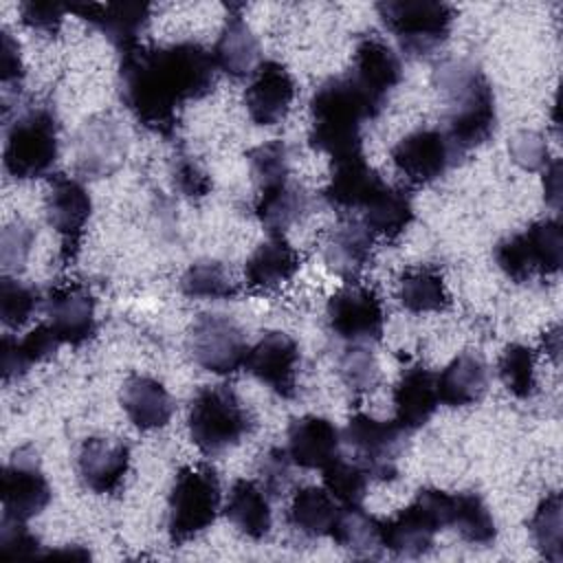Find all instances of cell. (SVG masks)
<instances>
[{"instance_id": "cell-1", "label": "cell", "mask_w": 563, "mask_h": 563, "mask_svg": "<svg viewBox=\"0 0 563 563\" xmlns=\"http://www.w3.org/2000/svg\"><path fill=\"white\" fill-rule=\"evenodd\" d=\"M121 99L139 123L169 134L185 101L207 97L216 84L213 55L198 42L121 51Z\"/></svg>"}, {"instance_id": "cell-2", "label": "cell", "mask_w": 563, "mask_h": 563, "mask_svg": "<svg viewBox=\"0 0 563 563\" xmlns=\"http://www.w3.org/2000/svg\"><path fill=\"white\" fill-rule=\"evenodd\" d=\"M435 88L446 97V128L442 130L455 158L479 147L495 132V95L486 75L471 62L449 59L433 70Z\"/></svg>"}, {"instance_id": "cell-3", "label": "cell", "mask_w": 563, "mask_h": 563, "mask_svg": "<svg viewBox=\"0 0 563 563\" xmlns=\"http://www.w3.org/2000/svg\"><path fill=\"white\" fill-rule=\"evenodd\" d=\"M380 110L356 88L350 75L325 79L310 99L308 141L332 161L358 154L363 143V123Z\"/></svg>"}, {"instance_id": "cell-4", "label": "cell", "mask_w": 563, "mask_h": 563, "mask_svg": "<svg viewBox=\"0 0 563 563\" xmlns=\"http://www.w3.org/2000/svg\"><path fill=\"white\" fill-rule=\"evenodd\" d=\"M187 427L198 451L213 457L249 435L253 431V418L231 387L207 385L191 398Z\"/></svg>"}, {"instance_id": "cell-5", "label": "cell", "mask_w": 563, "mask_h": 563, "mask_svg": "<svg viewBox=\"0 0 563 563\" xmlns=\"http://www.w3.org/2000/svg\"><path fill=\"white\" fill-rule=\"evenodd\" d=\"M453 495L440 488H420L413 501L389 519H380L383 548L394 556L418 559L433 548L438 530L451 521Z\"/></svg>"}, {"instance_id": "cell-6", "label": "cell", "mask_w": 563, "mask_h": 563, "mask_svg": "<svg viewBox=\"0 0 563 563\" xmlns=\"http://www.w3.org/2000/svg\"><path fill=\"white\" fill-rule=\"evenodd\" d=\"M222 501L218 473L207 464L183 466L167 501V532L180 545L205 532L218 517Z\"/></svg>"}, {"instance_id": "cell-7", "label": "cell", "mask_w": 563, "mask_h": 563, "mask_svg": "<svg viewBox=\"0 0 563 563\" xmlns=\"http://www.w3.org/2000/svg\"><path fill=\"white\" fill-rule=\"evenodd\" d=\"M376 11L411 57H427L438 51L446 42L455 18V9L438 0H389L378 2Z\"/></svg>"}, {"instance_id": "cell-8", "label": "cell", "mask_w": 563, "mask_h": 563, "mask_svg": "<svg viewBox=\"0 0 563 563\" xmlns=\"http://www.w3.org/2000/svg\"><path fill=\"white\" fill-rule=\"evenodd\" d=\"M57 121L46 108H31L18 114L4 136V169L18 178H40L57 161Z\"/></svg>"}, {"instance_id": "cell-9", "label": "cell", "mask_w": 563, "mask_h": 563, "mask_svg": "<svg viewBox=\"0 0 563 563\" xmlns=\"http://www.w3.org/2000/svg\"><path fill=\"white\" fill-rule=\"evenodd\" d=\"M495 262L512 282L554 275L563 262V231L559 220H541L508 235L495 246Z\"/></svg>"}, {"instance_id": "cell-10", "label": "cell", "mask_w": 563, "mask_h": 563, "mask_svg": "<svg viewBox=\"0 0 563 563\" xmlns=\"http://www.w3.org/2000/svg\"><path fill=\"white\" fill-rule=\"evenodd\" d=\"M194 361L211 374H235L246 363V334L235 319L220 312H202L189 328L187 336Z\"/></svg>"}, {"instance_id": "cell-11", "label": "cell", "mask_w": 563, "mask_h": 563, "mask_svg": "<svg viewBox=\"0 0 563 563\" xmlns=\"http://www.w3.org/2000/svg\"><path fill=\"white\" fill-rule=\"evenodd\" d=\"M405 429L396 420H376L369 413H354L341 438L369 479L389 482L398 475V457L405 451Z\"/></svg>"}, {"instance_id": "cell-12", "label": "cell", "mask_w": 563, "mask_h": 563, "mask_svg": "<svg viewBox=\"0 0 563 563\" xmlns=\"http://www.w3.org/2000/svg\"><path fill=\"white\" fill-rule=\"evenodd\" d=\"M330 330L350 343H374L383 334L385 310L376 290L356 282L339 288L325 308Z\"/></svg>"}, {"instance_id": "cell-13", "label": "cell", "mask_w": 563, "mask_h": 563, "mask_svg": "<svg viewBox=\"0 0 563 563\" xmlns=\"http://www.w3.org/2000/svg\"><path fill=\"white\" fill-rule=\"evenodd\" d=\"M44 211H46L48 224L62 238L64 260L66 262L73 260L92 211L90 194L77 178L66 174H55L48 178V185H46Z\"/></svg>"}, {"instance_id": "cell-14", "label": "cell", "mask_w": 563, "mask_h": 563, "mask_svg": "<svg viewBox=\"0 0 563 563\" xmlns=\"http://www.w3.org/2000/svg\"><path fill=\"white\" fill-rule=\"evenodd\" d=\"M455 161L446 134L438 128H422L391 147V163L396 172L411 185H429L444 176Z\"/></svg>"}, {"instance_id": "cell-15", "label": "cell", "mask_w": 563, "mask_h": 563, "mask_svg": "<svg viewBox=\"0 0 563 563\" xmlns=\"http://www.w3.org/2000/svg\"><path fill=\"white\" fill-rule=\"evenodd\" d=\"M26 449H20L9 464L2 468L0 477V499L2 517L29 521L40 515L51 501V486L44 473L37 466L35 453L24 455Z\"/></svg>"}, {"instance_id": "cell-16", "label": "cell", "mask_w": 563, "mask_h": 563, "mask_svg": "<svg viewBox=\"0 0 563 563\" xmlns=\"http://www.w3.org/2000/svg\"><path fill=\"white\" fill-rule=\"evenodd\" d=\"M347 75L356 84V88L378 110H383L387 95L398 86L402 77V66L387 42L376 35H365L356 42L352 68Z\"/></svg>"}, {"instance_id": "cell-17", "label": "cell", "mask_w": 563, "mask_h": 563, "mask_svg": "<svg viewBox=\"0 0 563 563\" xmlns=\"http://www.w3.org/2000/svg\"><path fill=\"white\" fill-rule=\"evenodd\" d=\"M385 187V180L365 161L363 152L332 161L330 180L323 187V200L341 216L363 211L369 200Z\"/></svg>"}, {"instance_id": "cell-18", "label": "cell", "mask_w": 563, "mask_h": 563, "mask_svg": "<svg viewBox=\"0 0 563 563\" xmlns=\"http://www.w3.org/2000/svg\"><path fill=\"white\" fill-rule=\"evenodd\" d=\"M299 345L286 332H266L249 347L244 367L282 398H292L297 391Z\"/></svg>"}, {"instance_id": "cell-19", "label": "cell", "mask_w": 563, "mask_h": 563, "mask_svg": "<svg viewBox=\"0 0 563 563\" xmlns=\"http://www.w3.org/2000/svg\"><path fill=\"white\" fill-rule=\"evenodd\" d=\"M46 323L62 343L79 345L95 334V299L81 284H62L44 297Z\"/></svg>"}, {"instance_id": "cell-20", "label": "cell", "mask_w": 563, "mask_h": 563, "mask_svg": "<svg viewBox=\"0 0 563 563\" xmlns=\"http://www.w3.org/2000/svg\"><path fill=\"white\" fill-rule=\"evenodd\" d=\"M295 79L279 62L266 59L253 73L244 90V106L253 123L277 125L286 119L295 99Z\"/></svg>"}, {"instance_id": "cell-21", "label": "cell", "mask_w": 563, "mask_h": 563, "mask_svg": "<svg viewBox=\"0 0 563 563\" xmlns=\"http://www.w3.org/2000/svg\"><path fill=\"white\" fill-rule=\"evenodd\" d=\"M130 449L125 442L90 435L81 442L77 453V473L86 488L99 495L114 493L128 473Z\"/></svg>"}, {"instance_id": "cell-22", "label": "cell", "mask_w": 563, "mask_h": 563, "mask_svg": "<svg viewBox=\"0 0 563 563\" xmlns=\"http://www.w3.org/2000/svg\"><path fill=\"white\" fill-rule=\"evenodd\" d=\"M396 422L409 433L424 427L440 405L435 374L424 365L407 367L391 391Z\"/></svg>"}, {"instance_id": "cell-23", "label": "cell", "mask_w": 563, "mask_h": 563, "mask_svg": "<svg viewBox=\"0 0 563 563\" xmlns=\"http://www.w3.org/2000/svg\"><path fill=\"white\" fill-rule=\"evenodd\" d=\"M68 11L97 26L119 53L139 44V35L150 20V4L143 2H86L68 4Z\"/></svg>"}, {"instance_id": "cell-24", "label": "cell", "mask_w": 563, "mask_h": 563, "mask_svg": "<svg viewBox=\"0 0 563 563\" xmlns=\"http://www.w3.org/2000/svg\"><path fill=\"white\" fill-rule=\"evenodd\" d=\"M123 134L110 117L90 119L77 134V167L86 176H108L125 156Z\"/></svg>"}, {"instance_id": "cell-25", "label": "cell", "mask_w": 563, "mask_h": 563, "mask_svg": "<svg viewBox=\"0 0 563 563\" xmlns=\"http://www.w3.org/2000/svg\"><path fill=\"white\" fill-rule=\"evenodd\" d=\"M286 451L301 468H323L339 455L341 433L328 418L301 416L288 427Z\"/></svg>"}, {"instance_id": "cell-26", "label": "cell", "mask_w": 563, "mask_h": 563, "mask_svg": "<svg viewBox=\"0 0 563 563\" xmlns=\"http://www.w3.org/2000/svg\"><path fill=\"white\" fill-rule=\"evenodd\" d=\"M369 260L372 233L363 227V222L350 218L347 222L328 231L323 240V262L334 275L352 284L361 277Z\"/></svg>"}, {"instance_id": "cell-27", "label": "cell", "mask_w": 563, "mask_h": 563, "mask_svg": "<svg viewBox=\"0 0 563 563\" xmlns=\"http://www.w3.org/2000/svg\"><path fill=\"white\" fill-rule=\"evenodd\" d=\"M211 55L216 68L224 70L235 79L253 75L260 66V42L253 35L251 26L244 22L238 4L229 7L227 22L216 40Z\"/></svg>"}, {"instance_id": "cell-28", "label": "cell", "mask_w": 563, "mask_h": 563, "mask_svg": "<svg viewBox=\"0 0 563 563\" xmlns=\"http://www.w3.org/2000/svg\"><path fill=\"white\" fill-rule=\"evenodd\" d=\"M121 405L130 422L143 431L165 427L174 413V400L163 383L141 374H132L123 383Z\"/></svg>"}, {"instance_id": "cell-29", "label": "cell", "mask_w": 563, "mask_h": 563, "mask_svg": "<svg viewBox=\"0 0 563 563\" xmlns=\"http://www.w3.org/2000/svg\"><path fill=\"white\" fill-rule=\"evenodd\" d=\"M299 253L284 235H271L249 255L244 264L246 286L255 290H275L292 279V275L299 271Z\"/></svg>"}, {"instance_id": "cell-30", "label": "cell", "mask_w": 563, "mask_h": 563, "mask_svg": "<svg viewBox=\"0 0 563 563\" xmlns=\"http://www.w3.org/2000/svg\"><path fill=\"white\" fill-rule=\"evenodd\" d=\"M435 383H438L440 402L449 407L475 405L484 398L488 389V367L479 356L464 352L455 356L435 376Z\"/></svg>"}, {"instance_id": "cell-31", "label": "cell", "mask_w": 563, "mask_h": 563, "mask_svg": "<svg viewBox=\"0 0 563 563\" xmlns=\"http://www.w3.org/2000/svg\"><path fill=\"white\" fill-rule=\"evenodd\" d=\"M227 519L249 539H264L273 526L268 493L253 479H235L224 504Z\"/></svg>"}, {"instance_id": "cell-32", "label": "cell", "mask_w": 563, "mask_h": 563, "mask_svg": "<svg viewBox=\"0 0 563 563\" xmlns=\"http://www.w3.org/2000/svg\"><path fill=\"white\" fill-rule=\"evenodd\" d=\"M253 211L271 235H282L308 211V194L292 178H286L257 189Z\"/></svg>"}, {"instance_id": "cell-33", "label": "cell", "mask_w": 563, "mask_h": 563, "mask_svg": "<svg viewBox=\"0 0 563 563\" xmlns=\"http://www.w3.org/2000/svg\"><path fill=\"white\" fill-rule=\"evenodd\" d=\"M330 537L336 545L358 559H378L385 550L380 537V519L369 515L363 504L339 508Z\"/></svg>"}, {"instance_id": "cell-34", "label": "cell", "mask_w": 563, "mask_h": 563, "mask_svg": "<svg viewBox=\"0 0 563 563\" xmlns=\"http://www.w3.org/2000/svg\"><path fill=\"white\" fill-rule=\"evenodd\" d=\"M59 343L62 341L57 339V334L51 330L48 323L35 325L22 339L4 334L0 345V367H2L4 383L24 376L31 365L53 356Z\"/></svg>"}, {"instance_id": "cell-35", "label": "cell", "mask_w": 563, "mask_h": 563, "mask_svg": "<svg viewBox=\"0 0 563 563\" xmlns=\"http://www.w3.org/2000/svg\"><path fill=\"white\" fill-rule=\"evenodd\" d=\"M336 512L339 508L334 504V497L325 488L306 486L295 490L286 512V521L297 534L306 539H317L330 534Z\"/></svg>"}, {"instance_id": "cell-36", "label": "cell", "mask_w": 563, "mask_h": 563, "mask_svg": "<svg viewBox=\"0 0 563 563\" xmlns=\"http://www.w3.org/2000/svg\"><path fill=\"white\" fill-rule=\"evenodd\" d=\"M413 220L411 196L394 185H387L369 200V205L361 211L363 227L374 235H383L387 240H396L405 233V229Z\"/></svg>"}, {"instance_id": "cell-37", "label": "cell", "mask_w": 563, "mask_h": 563, "mask_svg": "<svg viewBox=\"0 0 563 563\" xmlns=\"http://www.w3.org/2000/svg\"><path fill=\"white\" fill-rule=\"evenodd\" d=\"M398 299L409 312H440L449 306V292L433 266L407 268L398 279Z\"/></svg>"}, {"instance_id": "cell-38", "label": "cell", "mask_w": 563, "mask_h": 563, "mask_svg": "<svg viewBox=\"0 0 563 563\" xmlns=\"http://www.w3.org/2000/svg\"><path fill=\"white\" fill-rule=\"evenodd\" d=\"M464 541L488 545L497 537L495 519L477 493H455L449 523Z\"/></svg>"}, {"instance_id": "cell-39", "label": "cell", "mask_w": 563, "mask_h": 563, "mask_svg": "<svg viewBox=\"0 0 563 563\" xmlns=\"http://www.w3.org/2000/svg\"><path fill=\"white\" fill-rule=\"evenodd\" d=\"M323 488L343 506H358L367 495L369 473L356 462L336 455L323 468Z\"/></svg>"}, {"instance_id": "cell-40", "label": "cell", "mask_w": 563, "mask_h": 563, "mask_svg": "<svg viewBox=\"0 0 563 563\" xmlns=\"http://www.w3.org/2000/svg\"><path fill=\"white\" fill-rule=\"evenodd\" d=\"M183 295L191 299H233L240 288L220 262H196L180 277Z\"/></svg>"}, {"instance_id": "cell-41", "label": "cell", "mask_w": 563, "mask_h": 563, "mask_svg": "<svg viewBox=\"0 0 563 563\" xmlns=\"http://www.w3.org/2000/svg\"><path fill=\"white\" fill-rule=\"evenodd\" d=\"M534 350L521 343H510L499 356V376L506 389L517 398H530L537 391Z\"/></svg>"}, {"instance_id": "cell-42", "label": "cell", "mask_w": 563, "mask_h": 563, "mask_svg": "<svg viewBox=\"0 0 563 563\" xmlns=\"http://www.w3.org/2000/svg\"><path fill=\"white\" fill-rule=\"evenodd\" d=\"M530 534L534 539L537 550L550 559L561 561V497L559 493H550L534 510L530 519Z\"/></svg>"}, {"instance_id": "cell-43", "label": "cell", "mask_w": 563, "mask_h": 563, "mask_svg": "<svg viewBox=\"0 0 563 563\" xmlns=\"http://www.w3.org/2000/svg\"><path fill=\"white\" fill-rule=\"evenodd\" d=\"M251 176L255 183V189H264L268 185L282 183L290 178V165H288V147L284 141H268L246 152Z\"/></svg>"}, {"instance_id": "cell-44", "label": "cell", "mask_w": 563, "mask_h": 563, "mask_svg": "<svg viewBox=\"0 0 563 563\" xmlns=\"http://www.w3.org/2000/svg\"><path fill=\"white\" fill-rule=\"evenodd\" d=\"M40 295L33 286L18 282L9 275L0 279V319L7 328H22L37 310Z\"/></svg>"}, {"instance_id": "cell-45", "label": "cell", "mask_w": 563, "mask_h": 563, "mask_svg": "<svg viewBox=\"0 0 563 563\" xmlns=\"http://www.w3.org/2000/svg\"><path fill=\"white\" fill-rule=\"evenodd\" d=\"M339 376L354 394L374 391L380 383V369L374 354L358 343H352L339 358Z\"/></svg>"}, {"instance_id": "cell-46", "label": "cell", "mask_w": 563, "mask_h": 563, "mask_svg": "<svg viewBox=\"0 0 563 563\" xmlns=\"http://www.w3.org/2000/svg\"><path fill=\"white\" fill-rule=\"evenodd\" d=\"M260 486L268 493V497H279L292 486V460L286 449L273 446L260 455L257 462Z\"/></svg>"}, {"instance_id": "cell-47", "label": "cell", "mask_w": 563, "mask_h": 563, "mask_svg": "<svg viewBox=\"0 0 563 563\" xmlns=\"http://www.w3.org/2000/svg\"><path fill=\"white\" fill-rule=\"evenodd\" d=\"M40 550L37 537L26 528V521L2 517L0 523V556H35Z\"/></svg>"}, {"instance_id": "cell-48", "label": "cell", "mask_w": 563, "mask_h": 563, "mask_svg": "<svg viewBox=\"0 0 563 563\" xmlns=\"http://www.w3.org/2000/svg\"><path fill=\"white\" fill-rule=\"evenodd\" d=\"M510 156L523 169H539L548 165V145L537 132H519L510 141Z\"/></svg>"}, {"instance_id": "cell-49", "label": "cell", "mask_w": 563, "mask_h": 563, "mask_svg": "<svg viewBox=\"0 0 563 563\" xmlns=\"http://www.w3.org/2000/svg\"><path fill=\"white\" fill-rule=\"evenodd\" d=\"M66 11H68V7L57 4V2H22L20 4L22 22L35 31L46 33V35L57 33Z\"/></svg>"}, {"instance_id": "cell-50", "label": "cell", "mask_w": 563, "mask_h": 563, "mask_svg": "<svg viewBox=\"0 0 563 563\" xmlns=\"http://www.w3.org/2000/svg\"><path fill=\"white\" fill-rule=\"evenodd\" d=\"M31 244H33V231L31 227L18 222V224H11L4 229L2 233V264L4 268H15L18 271L22 268L29 251H31Z\"/></svg>"}, {"instance_id": "cell-51", "label": "cell", "mask_w": 563, "mask_h": 563, "mask_svg": "<svg viewBox=\"0 0 563 563\" xmlns=\"http://www.w3.org/2000/svg\"><path fill=\"white\" fill-rule=\"evenodd\" d=\"M174 180H176L178 189L187 196H207L211 189L209 176L189 156H180L176 161Z\"/></svg>"}, {"instance_id": "cell-52", "label": "cell", "mask_w": 563, "mask_h": 563, "mask_svg": "<svg viewBox=\"0 0 563 563\" xmlns=\"http://www.w3.org/2000/svg\"><path fill=\"white\" fill-rule=\"evenodd\" d=\"M2 84L9 86L13 81L20 84L24 70H22V59H20V48L18 44L11 40V35L7 31H2Z\"/></svg>"}, {"instance_id": "cell-53", "label": "cell", "mask_w": 563, "mask_h": 563, "mask_svg": "<svg viewBox=\"0 0 563 563\" xmlns=\"http://www.w3.org/2000/svg\"><path fill=\"white\" fill-rule=\"evenodd\" d=\"M559 183H561V178H559V161H554V163H550V165H545V176H543V189H545V198L550 200V205L552 207H556L559 205Z\"/></svg>"}]
</instances>
